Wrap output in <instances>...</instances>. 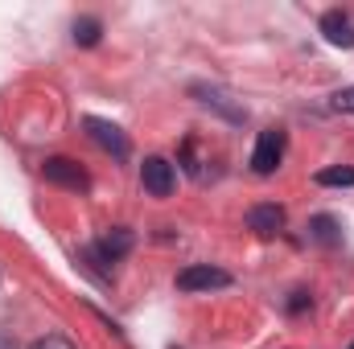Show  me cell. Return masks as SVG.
<instances>
[{
    "instance_id": "cell-4",
    "label": "cell",
    "mask_w": 354,
    "mask_h": 349,
    "mask_svg": "<svg viewBox=\"0 0 354 349\" xmlns=\"http://www.w3.org/2000/svg\"><path fill=\"white\" fill-rule=\"evenodd\" d=\"M83 128H87L91 140H95L103 152H111L115 161H124V157H128V140H124V132H120L115 123H107V119H95V115H91Z\"/></svg>"
},
{
    "instance_id": "cell-6",
    "label": "cell",
    "mask_w": 354,
    "mask_h": 349,
    "mask_svg": "<svg viewBox=\"0 0 354 349\" xmlns=\"http://www.w3.org/2000/svg\"><path fill=\"white\" fill-rule=\"evenodd\" d=\"M322 37H326L330 46L354 50V21H351V12H342V8H330V12L322 17Z\"/></svg>"
},
{
    "instance_id": "cell-12",
    "label": "cell",
    "mask_w": 354,
    "mask_h": 349,
    "mask_svg": "<svg viewBox=\"0 0 354 349\" xmlns=\"http://www.w3.org/2000/svg\"><path fill=\"white\" fill-rule=\"evenodd\" d=\"M29 349H75L66 337H58V333H50V337H41V341H33Z\"/></svg>"
},
{
    "instance_id": "cell-7",
    "label": "cell",
    "mask_w": 354,
    "mask_h": 349,
    "mask_svg": "<svg viewBox=\"0 0 354 349\" xmlns=\"http://www.w3.org/2000/svg\"><path fill=\"white\" fill-rule=\"evenodd\" d=\"M128 251H132V230H111L107 239H99V243L91 247L87 255L95 263H120Z\"/></svg>"
},
{
    "instance_id": "cell-11",
    "label": "cell",
    "mask_w": 354,
    "mask_h": 349,
    "mask_svg": "<svg viewBox=\"0 0 354 349\" xmlns=\"http://www.w3.org/2000/svg\"><path fill=\"white\" fill-rule=\"evenodd\" d=\"M317 185H354V169H322Z\"/></svg>"
},
{
    "instance_id": "cell-9",
    "label": "cell",
    "mask_w": 354,
    "mask_h": 349,
    "mask_svg": "<svg viewBox=\"0 0 354 349\" xmlns=\"http://www.w3.org/2000/svg\"><path fill=\"white\" fill-rule=\"evenodd\" d=\"M309 235H313L322 247H338V243H342V230H338V222H334L330 214H317V218L309 222Z\"/></svg>"
},
{
    "instance_id": "cell-5",
    "label": "cell",
    "mask_w": 354,
    "mask_h": 349,
    "mask_svg": "<svg viewBox=\"0 0 354 349\" xmlns=\"http://www.w3.org/2000/svg\"><path fill=\"white\" fill-rule=\"evenodd\" d=\"M41 173L46 181H54V185H66V189H87V169L83 165H75L71 157H50L46 165H41Z\"/></svg>"
},
{
    "instance_id": "cell-8",
    "label": "cell",
    "mask_w": 354,
    "mask_h": 349,
    "mask_svg": "<svg viewBox=\"0 0 354 349\" xmlns=\"http://www.w3.org/2000/svg\"><path fill=\"white\" fill-rule=\"evenodd\" d=\"M248 226L256 230V235H264L272 239L280 226H284V210L276 206V201H264V206H252V214H248Z\"/></svg>"
},
{
    "instance_id": "cell-3",
    "label": "cell",
    "mask_w": 354,
    "mask_h": 349,
    "mask_svg": "<svg viewBox=\"0 0 354 349\" xmlns=\"http://www.w3.org/2000/svg\"><path fill=\"white\" fill-rule=\"evenodd\" d=\"M140 185L153 193V197H169L174 193V165L165 157H149L140 165Z\"/></svg>"
},
{
    "instance_id": "cell-14",
    "label": "cell",
    "mask_w": 354,
    "mask_h": 349,
    "mask_svg": "<svg viewBox=\"0 0 354 349\" xmlns=\"http://www.w3.org/2000/svg\"><path fill=\"white\" fill-rule=\"evenodd\" d=\"M288 308H292V312H301V308H305V292H292V300H288Z\"/></svg>"
},
{
    "instance_id": "cell-13",
    "label": "cell",
    "mask_w": 354,
    "mask_h": 349,
    "mask_svg": "<svg viewBox=\"0 0 354 349\" xmlns=\"http://www.w3.org/2000/svg\"><path fill=\"white\" fill-rule=\"evenodd\" d=\"M334 107H338V111H346V115H354V87L338 90V94H334Z\"/></svg>"
},
{
    "instance_id": "cell-2",
    "label": "cell",
    "mask_w": 354,
    "mask_h": 349,
    "mask_svg": "<svg viewBox=\"0 0 354 349\" xmlns=\"http://www.w3.org/2000/svg\"><path fill=\"white\" fill-rule=\"evenodd\" d=\"M280 157H284V132H280V128H272V132H264V136L256 140V152H252V169H256L260 177L276 173Z\"/></svg>"
},
{
    "instance_id": "cell-10",
    "label": "cell",
    "mask_w": 354,
    "mask_h": 349,
    "mask_svg": "<svg viewBox=\"0 0 354 349\" xmlns=\"http://www.w3.org/2000/svg\"><path fill=\"white\" fill-rule=\"evenodd\" d=\"M99 33H103V25H99L95 17H79V21H75V41H79V46H95Z\"/></svg>"
},
{
    "instance_id": "cell-15",
    "label": "cell",
    "mask_w": 354,
    "mask_h": 349,
    "mask_svg": "<svg viewBox=\"0 0 354 349\" xmlns=\"http://www.w3.org/2000/svg\"><path fill=\"white\" fill-rule=\"evenodd\" d=\"M351 349H354V346H351Z\"/></svg>"
},
{
    "instance_id": "cell-1",
    "label": "cell",
    "mask_w": 354,
    "mask_h": 349,
    "mask_svg": "<svg viewBox=\"0 0 354 349\" xmlns=\"http://www.w3.org/2000/svg\"><path fill=\"white\" fill-rule=\"evenodd\" d=\"M227 283H231V275L218 271V267H210V263H194V267H185L177 275L181 292H210V288H227Z\"/></svg>"
}]
</instances>
